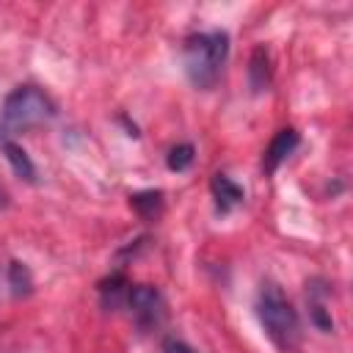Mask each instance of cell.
<instances>
[{"mask_svg":"<svg viewBox=\"0 0 353 353\" xmlns=\"http://www.w3.org/2000/svg\"><path fill=\"white\" fill-rule=\"evenodd\" d=\"M256 317L259 325L265 328L268 339L281 350L292 353L301 345V320L284 290L273 281H265L256 292Z\"/></svg>","mask_w":353,"mask_h":353,"instance_id":"1","label":"cell"},{"mask_svg":"<svg viewBox=\"0 0 353 353\" xmlns=\"http://www.w3.org/2000/svg\"><path fill=\"white\" fill-rule=\"evenodd\" d=\"M226 58H229V33L226 30L193 33L182 44L185 74L196 88H212L223 72Z\"/></svg>","mask_w":353,"mask_h":353,"instance_id":"2","label":"cell"},{"mask_svg":"<svg viewBox=\"0 0 353 353\" xmlns=\"http://www.w3.org/2000/svg\"><path fill=\"white\" fill-rule=\"evenodd\" d=\"M55 116V102L36 85H17L3 99V124L8 130H33Z\"/></svg>","mask_w":353,"mask_h":353,"instance_id":"3","label":"cell"},{"mask_svg":"<svg viewBox=\"0 0 353 353\" xmlns=\"http://www.w3.org/2000/svg\"><path fill=\"white\" fill-rule=\"evenodd\" d=\"M124 306L130 309V314L135 317V323L141 328L157 325L163 320V314H165V301H163L160 290L152 287V284H130Z\"/></svg>","mask_w":353,"mask_h":353,"instance_id":"4","label":"cell"},{"mask_svg":"<svg viewBox=\"0 0 353 353\" xmlns=\"http://www.w3.org/2000/svg\"><path fill=\"white\" fill-rule=\"evenodd\" d=\"M298 143H301V135L292 130V127H284V130H279L276 135H273V141H270V146L265 149V171L268 174H273L295 149H298Z\"/></svg>","mask_w":353,"mask_h":353,"instance_id":"5","label":"cell"},{"mask_svg":"<svg viewBox=\"0 0 353 353\" xmlns=\"http://www.w3.org/2000/svg\"><path fill=\"white\" fill-rule=\"evenodd\" d=\"M210 190H212V196H215L218 212H229L232 207L243 204V199H245L243 188H240L234 179H229L226 174H215L212 182H210Z\"/></svg>","mask_w":353,"mask_h":353,"instance_id":"6","label":"cell"},{"mask_svg":"<svg viewBox=\"0 0 353 353\" xmlns=\"http://www.w3.org/2000/svg\"><path fill=\"white\" fill-rule=\"evenodd\" d=\"M127 290H130V281L124 273H110L105 281H99V301L108 312L124 306L127 301Z\"/></svg>","mask_w":353,"mask_h":353,"instance_id":"7","label":"cell"},{"mask_svg":"<svg viewBox=\"0 0 353 353\" xmlns=\"http://www.w3.org/2000/svg\"><path fill=\"white\" fill-rule=\"evenodd\" d=\"M273 69H270V52L265 47H254L251 61H248V80L254 91H265L270 85Z\"/></svg>","mask_w":353,"mask_h":353,"instance_id":"8","label":"cell"},{"mask_svg":"<svg viewBox=\"0 0 353 353\" xmlns=\"http://www.w3.org/2000/svg\"><path fill=\"white\" fill-rule=\"evenodd\" d=\"M3 152H6V160H8L11 171H14L19 179H25V182H36V163L30 160V154H28L19 143H14V141H3Z\"/></svg>","mask_w":353,"mask_h":353,"instance_id":"9","label":"cell"},{"mask_svg":"<svg viewBox=\"0 0 353 353\" xmlns=\"http://www.w3.org/2000/svg\"><path fill=\"white\" fill-rule=\"evenodd\" d=\"M8 287H11L14 298H25L33 292V276L25 262H19V259L8 262Z\"/></svg>","mask_w":353,"mask_h":353,"instance_id":"10","label":"cell"},{"mask_svg":"<svg viewBox=\"0 0 353 353\" xmlns=\"http://www.w3.org/2000/svg\"><path fill=\"white\" fill-rule=\"evenodd\" d=\"M130 207L141 215V218H157L160 210H163V193L160 190H141V193H132L130 196Z\"/></svg>","mask_w":353,"mask_h":353,"instance_id":"11","label":"cell"},{"mask_svg":"<svg viewBox=\"0 0 353 353\" xmlns=\"http://www.w3.org/2000/svg\"><path fill=\"white\" fill-rule=\"evenodd\" d=\"M323 295H325V290L317 292L314 287H309V317L320 331H334V317H331V309L325 306Z\"/></svg>","mask_w":353,"mask_h":353,"instance_id":"12","label":"cell"},{"mask_svg":"<svg viewBox=\"0 0 353 353\" xmlns=\"http://www.w3.org/2000/svg\"><path fill=\"white\" fill-rule=\"evenodd\" d=\"M193 160H196V146L193 143H176L165 154V165L171 171H188L193 165Z\"/></svg>","mask_w":353,"mask_h":353,"instance_id":"13","label":"cell"},{"mask_svg":"<svg viewBox=\"0 0 353 353\" xmlns=\"http://www.w3.org/2000/svg\"><path fill=\"white\" fill-rule=\"evenodd\" d=\"M163 353H199V350L190 347L188 342L176 339V336H165V339H163Z\"/></svg>","mask_w":353,"mask_h":353,"instance_id":"14","label":"cell"},{"mask_svg":"<svg viewBox=\"0 0 353 353\" xmlns=\"http://www.w3.org/2000/svg\"><path fill=\"white\" fill-rule=\"evenodd\" d=\"M0 204H3V193H0Z\"/></svg>","mask_w":353,"mask_h":353,"instance_id":"15","label":"cell"}]
</instances>
